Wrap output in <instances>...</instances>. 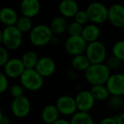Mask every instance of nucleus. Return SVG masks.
Returning <instances> with one entry per match:
<instances>
[{
	"label": "nucleus",
	"mask_w": 124,
	"mask_h": 124,
	"mask_svg": "<svg viewBox=\"0 0 124 124\" xmlns=\"http://www.w3.org/2000/svg\"><path fill=\"white\" fill-rule=\"evenodd\" d=\"M110 70L105 63L92 64L84 72L86 81L92 86L106 84L110 77Z\"/></svg>",
	"instance_id": "nucleus-1"
},
{
	"label": "nucleus",
	"mask_w": 124,
	"mask_h": 124,
	"mask_svg": "<svg viewBox=\"0 0 124 124\" xmlns=\"http://www.w3.org/2000/svg\"><path fill=\"white\" fill-rule=\"evenodd\" d=\"M0 42L7 49L16 50L22 44L23 33L16 26H5L0 33Z\"/></svg>",
	"instance_id": "nucleus-2"
},
{
	"label": "nucleus",
	"mask_w": 124,
	"mask_h": 124,
	"mask_svg": "<svg viewBox=\"0 0 124 124\" xmlns=\"http://www.w3.org/2000/svg\"><path fill=\"white\" fill-rule=\"evenodd\" d=\"M54 34L49 26L39 24L34 26L29 33V40L35 47H44L49 44Z\"/></svg>",
	"instance_id": "nucleus-3"
},
{
	"label": "nucleus",
	"mask_w": 124,
	"mask_h": 124,
	"mask_svg": "<svg viewBox=\"0 0 124 124\" xmlns=\"http://www.w3.org/2000/svg\"><path fill=\"white\" fill-rule=\"evenodd\" d=\"M21 84L31 92L38 91L43 86V78L35 69H26L20 78Z\"/></svg>",
	"instance_id": "nucleus-4"
},
{
	"label": "nucleus",
	"mask_w": 124,
	"mask_h": 124,
	"mask_svg": "<svg viewBox=\"0 0 124 124\" xmlns=\"http://www.w3.org/2000/svg\"><path fill=\"white\" fill-rule=\"evenodd\" d=\"M91 23L100 25L108 21L109 8L100 2H93L85 9Z\"/></svg>",
	"instance_id": "nucleus-5"
},
{
	"label": "nucleus",
	"mask_w": 124,
	"mask_h": 124,
	"mask_svg": "<svg viewBox=\"0 0 124 124\" xmlns=\"http://www.w3.org/2000/svg\"><path fill=\"white\" fill-rule=\"evenodd\" d=\"M85 54L88 58L91 64L105 63L107 59L106 47L100 41L88 43Z\"/></svg>",
	"instance_id": "nucleus-6"
},
{
	"label": "nucleus",
	"mask_w": 124,
	"mask_h": 124,
	"mask_svg": "<svg viewBox=\"0 0 124 124\" xmlns=\"http://www.w3.org/2000/svg\"><path fill=\"white\" fill-rule=\"evenodd\" d=\"M88 43L82 36H69L65 42V49L66 53L72 57L85 54Z\"/></svg>",
	"instance_id": "nucleus-7"
},
{
	"label": "nucleus",
	"mask_w": 124,
	"mask_h": 124,
	"mask_svg": "<svg viewBox=\"0 0 124 124\" xmlns=\"http://www.w3.org/2000/svg\"><path fill=\"white\" fill-rule=\"evenodd\" d=\"M31 105L30 100L25 95L13 99L10 105L12 114L17 118H25L31 112Z\"/></svg>",
	"instance_id": "nucleus-8"
},
{
	"label": "nucleus",
	"mask_w": 124,
	"mask_h": 124,
	"mask_svg": "<svg viewBox=\"0 0 124 124\" xmlns=\"http://www.w3.org/2000/svg\"><path fill=\"white\" fill-rule=\"evenodd\" d=\"M59 111L63 116H73L78 110L76 100L71 95L64 94L58 98L55 104Z\"/></svg>",
	"instance_id": "nucleus-9"
},
{
	"label": "nucleus",
	"mask_w": 124,
	"mask_h": 124,
	"mask_svg": "<svg viewBox=\"0 0 124 124\" xmlns=\"http://www.w3.org/2000/svg\"><path fill=\"white\" fill-rule=\"evenodd\" d=\"M78 111L88 112L93 109L96 100H94L90 90H81L75 97Z\"/></svg>",
	"instance_id": "nucleus-10"
},
{
	"label": "nucleus",
	"mask_w": 124,
	"mask_h": 124,
	"mask_svg": "<svg viewBox=\"0 0 124 124\" xmlns=\"http://www.w3.org/2000/svg\"><path fill=\"white\" fill-rule=\"evenodd\" d=\"M3 72L9 78H20L23 72L26 70L24 64H23L21 59L19 58H11L6 63L5 66L3 67Z\"/></svg>",
	"instance_id": "nucleus-11"
},
{
	"label": "nucleus",
	"mask_w": 124,
	"mask_h": 124,
	"mask_svg": "<svg viewBox=\"0 0 124 124\" xmlns=\"http://www.w3.org/2000/svg\"><path fill=\"white\" fill-rule=\"evenodd\" d=\"M105 85H106L110 95L124 96L123 73H114V74H111Z\"/></svg>",
	"instance_id": "nucleus-12"
},
{
	"label": "nucleus",
	"mask_w": 124,
	"mask_h": 124,
	"mask_svg": "<svg viewBox=\"0 0 124 124\" xmlns=\"http://www.w3.org/2000/svg\"><path fill=\"white\" fill-rule=\"evenodd\" d=\"M108 21L116 28H122L124 25V6L113 4L109 7Z\"/></svg>",
	"instance_id": "nucleus-13"
},
{
	"label": "nucleus",
	"mask_w": 124,
	"mask_h": 124,
	"mask_svg": "<svg viewBox=\"0 0 124 124\" xmlns=\"http://www.w3.org/2000/svg\"><path fill=\"white\" fill-rule=\"evenodd\" d=\"M35 70L44 78H49L54 74L56 71V64L54 60L48 56H43L39 58Z\"/></svg>",
	"instance_id": "nucleus-14"
},
{
	"label": "nucleus",
	"mask_w": 124,
	"mask_h": 124,
	"mask_svg": "<svg viewBox=\"0 0 124 124\" xmlns=\"http://www.w3.org/2000/svg\"><path fill=\"white\" fill-rule=\"evenodd\" d=\"M41 10V3L39 0H21L20 11L21 15L32 19L39 14Z\"/></svg>",
	"instance_id": "nucleus-15"
},
{
	"label": "nucleus",
	"mask_w": 124,
	"mask_h": 124,
	"mask_svg": "<svg viewBox=\"0 0 124 124\" xmlns=\"http://www.w3.org/2000/svg\"><path fill=\"white\" fill-rule=\"evenodd\" d=\"M59 12L66 19L74 18L80 10L78 4L75 0H61L59 4Z\"/></svg>",
	"instance_id": "nucleus-16"
},
{
	"label": "nucleus",
	"mask_w": 124,
	"mask_h": 124,
	"mask_svg": "<svg viewBox=\"0 0 124 124\" xmlns=\"http://www.w3.org/2000/svg\"><path fill=\"white\" fill-rule=\"evenodd\" d=\"M19 16L16 10L11 7H4L0 10V21L5 26H16Z\"/></svg>",
	"instance_id": "nucleus-17"
},
{
	"label": "nucleus",
	"mask_w": 124,
	"mask_h": 124,
	"mask_svg": "<svg viewBox=\"0 0 124 124\" xmlns=\"http://www.w3.org/2000/svg\"><path fill=\"white\" fill-rule=\"evenodd\" d=\"M82 37L88 43L99 41V38L100 37V28L99 27L98 25L93 23L87 24L86 26H83Z\"/></svg>",
	"instance_id": "nucleus-18"
},
{
	"label": "nucleus",
	"mask_w": 124,
	"mask_h": 124,
	"mask_svg": "<svg viewBox=\"0 0 124 124\" xmlns=\"http://www.w3.org/2000/svg\"><path fill=\"white\" fill-rule=\"evenodd\" d=\"M60 111L56 105H48L43 107L41 111V118L43 122L46 124H53L57 121L60 116Z\"/></svg>",
	"instance_id": "nucleus-19"
},
{
	"label": "nucleus",
	"mask_w": 124,
	"mask_h": 124,
	"mask_svg": "<svg viewBox=\"0 0 124 124\" xmlns=\"http://www.w3.org/2000/svg\"><path fill=\"white\" fill-rule=\"evenodd\" d=\"M68 25L69 23L67 22V20L60 16H56L52 20L49 24V27L54 35L59 36L60 34H63L65 31H67Z\"/></svg>",
	"instance_id": "nucleus-20"
},
{
	"label": "nucleus",
	"mask_w": 124,
	"mask_h": 124,
	"mask_svg": "<svg viewBox=\"0 0 124 124\" xmlns=\"http://www.w3.org/2000/svg\"><path fill=\"white\" fill-rule=\"evenodd\" d=\"M91 65L92 64L90 63L89 60L85 54L76 55L72 57V60H71V66L73 70L77 71H84L85 72Z\"/></svg>",
	"instance_id": "nucleus-21"
},
{
	"label": "nucleus",
	"mask_w": 124,
	"mask_h": 124,
	"mask_svg": "<svg viewBox=\"0 0 124 124\" xmlns=\"http://www.w3.org/2000/svg\"><path fill=\"white\" fill-rule=\"evenodd\" d=\"M90 92L96 101H105L108 100L109 97L110 96V93L105 84L92 86Z\"/></svg>",
	"instance_id": "nucleus-22"
},
{
	"label": "nucleus",
	"mask_w": 124,
	"mask_h": 124,
	"mask_svg": "<svg viewBox=\"0 0 124 124\" xmlns=\"http://www.w3.org/2000/svg\"><path fill=\"white\" fill-rule=\"evenodd\" d=\"M38 60H39V57L38 56L36 52L32 50H28L25 52L21 56V60L26 69H35Z\"/></svg>",
	"instance_id": "nucleus-23"
},
{
	"label": "nucleus",
	"mask_w": 124,
	"mask_h": 124,
	"mask_svg": "<svg viewBox=\"0 0 124 124\" xmlns=\"http://www.w3.org/2000/svg\"><path fill=\"white\" fill-rule=\"evenodd\" d=\"M71 124H94L92 116L88 112L77 111L71 116Z\"/></svg>",
	"instance_id": "nucleus-24"
},
{
	"label": "nucleus",
	"mask_w": 124,
	"mask_h": 124,
	"mask_svg": "<svg viewBox=\"0 0 124 124\" xmlns=\"http://www.w3.org/2000/svg\"><path fill=\"white\" fill-rule=\"evenodd\" d=\"M16 26L22 33H27V32L30 33V31H31L33 28L32 21H31V18L21 16V17H19V19H18Z\"/></svg>",
	"instance_id": "nucleus-25"
},
{
	"label": "nucleus",
	"mask_w": 124,
	"mask_h": 124,
	"mask_svg": "<svg viewBox=\"0 0 124 124\" xmlns=\"http://www.w3.org/2000/svg\"><path fill=\"white\" fill-rule=\"evenodd\" d=\"M107 101V106L111 110H118L121 108H123L124 100L122 96H117V95H110Z\"/></svg>",
	"instance_id": "nucleus-26"
},
{
	"label": "nucleus",
	"mask_w": 124,
	"mask_h": 124,
	"mask_svg": "<svg viewBox=\"0 0 124 124\" xmlns=\"http://www.w3.org/2000/svg\"><path fill=\"white\" fill-rule=\"evenodd\" d=\"M112 55L124 62V40L116 42L112 46Z\"/></svg>",
	"instance_id": "nucleus-27"
},
{
	"label": "nucleus",
	"mask_w": 124,
	"mask_h": 124,
	"mask_svg": "<svg viewBox=\"0 0 124 124\" xmlns=\"http://www.w3.org/2000/svg\"><path fill=\"white\" fill-rule=\"evenodd\" d=\"M83 26H84L79 24L75 21L70 22L67 27V32L69 36H82Z\"/></svg>",
	"instance_id": "nucleus-28"
},
{
	"label": "nucleus",
	"mask_w": 124,
	"mask_h": 124,
	"mask_svg": "<svg viewBox=\"0 0 124 124\" xmlns=\"http://www.w3.org/2000/svg\"><path fill=\"white\" fill-rule=\"evenodd\" d=\"M25 88L21 84H14L9 88V93L13 97V99L19 98L24 95Z\"/></svg>",
	"instance_id": "nucleus-29"
},
{
	"label": "nucleus",
	"mask_w": 124,
	"mask_h": 124,
	"mask_svg": "<svg viewBox=\"0 0 124 124\" xmlns=\"http://www.w3.org/2000/svg\"><path fill=\"white\" fill-rule=\"evenodd\" d=\"M105 64H106L107 66L110 68V71H111V70L112 71H116V70H119L121 68L122 64V61L112 55V56H110L109 59H107Z\"/></svg>",
	"instance_id": "nucleus-30"
},
{
	"label": "nucleus",
	"mask_w": 124,
	"mask_h": 124,
	"mask_svg": "<svg viewBox=\"0 0 124 124\" xmlns=\"http://www.w3.org/2000/svg\"><path fill=\"white\" fill-rule=\"evenodd\" d=\"M73 19H74L75 21L83 25V26H86L88 21H89V18H88L86 10H79Z\"/></svg>",
	"instance_id": "nucleus-31"
},
{
	"label": "nucleus",
	"mask_w": 124,
	"mask_h": 124,
	"mask_svg": "<svg viewBox=\"0 0 124 124\" xmlns=\"http://www.w3.org/2000/svg\"><path fill=\"white\" fill-rule=\"evenodd\" d=\"M9 60L10 59H9V49H7L5 47L2 46L0 48V66L4 67Z\"/></svg>",
	"instance_id": "nucleus-32"
},
{
	"label": "nucleus",
	"mask_w": 124,
	"mask_h": 124,
	"mask_svg": "<svg viewBox=\"0 0 124 124\" xmlns=\"http://www.w3.org/2000/svg\"><path fill=\"white\" fill-rule=\"evenodd\" d=\"M9 89V78L4 72L0 73V93H4Z\"/></svg>",
	"instance_id": "nucleus-33"
},
{
	"label": "nucleus",
	"mask_w": 124,
	"mask_h": 124,
	"mask_svg": "<svg viewBox=\"0 0 124 124\" xmlns=\"http://www.w3.org/2000/svg\"><path fill=\"white\" fill-rule=\"evenodd\" d=\"M99 124H117L115 117H105L100 122Z\"/></svg>",
	"instance_id": "nucleus-34"
},
{
	"label": "nucleus",
	"mask_w": 124,
	"mask_h": 124,
	"mask_svg": "<svg viewBox=\"0 0 124 124\" xmlns=\"http://www.w3.org/2000/svg\"><path fill=\"white\" fill-rule=\"evenodd\" d=\"M11 121L9 116H4L2 111H0V124H10Z\"/></svg>",
	"instance_id": "nucleus-35"
},
{
	"label": "nucleus",
	"mask_w": 124,
	"mask_h": 124,
	"mask_svg": "<svg viewBox=\"0 0 124 124\" xmlns=\"http://www.w3.org/2000/svg\"><path fill=\"white\" fill-rule=\"evenodd\" d=\"M66 76L69 79L71 80H76L77 78H78V73H77V71L75 70H70L66 72Z\"/></svg>",
	"instance_id": "nucleus-36"
},
{
	"label": "nucleus",
	"mask_w": 124,
	"mask_h": 124,
	"mask_svg": "<svg viewBox=\"0 0 124 124\" xmlns=\"http://www.w3.org/2000/svg\"><path fill=\"white\" fill-rule=\"evenodd\" d=\"M114 117H115L117 124H124V112L118 114V115L115 116Z\"/></svg>",
	"instance_id": "nucleus-37"
},
{
	"label": "nucleus",
	"mask_w": 124,
	"mask_h": 124,
	"mask_svg": "<svg viewBox=\"0 0 124 124\" xmlns=\"http://www.w3.org/2000/svg\"><path fill=\"white\" fill-rule=\"evenodd\" d=\"M53 124H71V122L69 121L66 120V119L63 118H59L57 121H55Z\"/></svg>",
	"instance_id": "nucleus-38"
},
{
	"label": "nucleus",
	"mask_w": 124,
	"mask_h": 124,
	"mask_svg": "<svg viewBox=\"0 0 124 124\" xmlns=\"http://www.w3.org/2000/svg\"><path fill=\"white\" fill-rule=\"evenodd\" d=\"M59 43H60V39H59L58 36H56V35H54L53 38H52V39H51L50 43H51V44H53V45H57Z\"/></svg>",
	"instance_id": "nucleus-39"
},
{
	"label": "nucleus",
	"mask_w": 124,
	"mask_h": 124,
	"mask_svg": "<svg viewBox=\"0 0 124 124\" xmlns=\"http://www.w3.org/2000/svg\"><path fill=\"white\" fill-rule=\"evenodd\" d=\"M122 31H123V32H124V25H123V26L122 27Z\"/></svg>",
	"instance_id": "nucleus-40"
},
{
	"label": "nucleus",
	"mask_w": 124,
	"mask_h": 124,
	"mask_svg": "<svg viewBox=\"0 0 124 124\" xmlns=\"http://www.w3.org/2000/svg\"><path fill=\"white\" fill-rule=\"evenodd\" d=\"M122 109H123V112H124V106H123V108H122Z\"/></svg>",
	"instance_id": "nucleus-41"
}]
</instances>
